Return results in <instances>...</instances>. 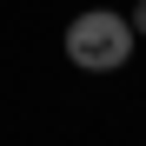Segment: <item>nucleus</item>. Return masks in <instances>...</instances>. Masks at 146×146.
I'll return each instance as SVG.
<instances>
[{
	"mask_svg": "<svg viewBox=\"0 0 146 146\" xmlns=\"http://www.w3.org/2000/svg\"><path fill=\"white\" fill-rule=\"evenodd\" d=\"M126 20H133V33H146V0H139V7H133Z\"/></svg>",
	"mask_w": 146,
	"mask_h": 146,
	"instance_id": "nucleus-2",
	"label": "nucleus"
},
{
	"mask_svg": "<svg viewBox=\"0 0 146 146\" xmlns=\"http://www.w3.org/2000/svg\"><path fill=\"white\" fill-rule=\"evenodd\" d=\"M133 20L126 13H113V7H86V13H73V27H66V60L80 66V73H119L133 60Z\"/></svg>",
	"mask_w": 146,
	"mask_h": 146,
	"instance_id": "nucleus-1",
	"label": "nucleus"
}]
</instances>
